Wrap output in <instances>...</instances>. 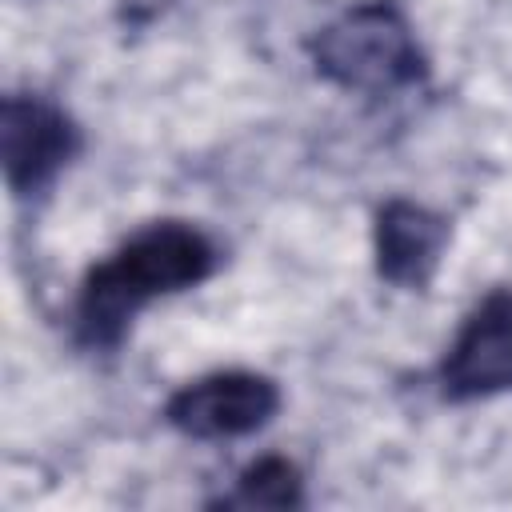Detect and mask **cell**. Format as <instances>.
<instances>
[{
    "label": "cell",
    "mask_w": 512,
    "mask_h": 512,
    "mask_svg": "<svg viewBox=\"0 0 512 512\" xmlns=\"http://www.w3.org/2000/svg\"><path fill=\"white\" fill-rule=\"evenodd\" d=\"M220 264V244L188 220H156L88 268L76 296V336L84 348H116L132 320L164 296L204 284Z\"/></svg>",
    "instance_id": "1"
},
{
    "label": "cell",
    "mask_w": 512,
    "mask_h": 512,
    "mask_svg": "<svg viewBox=\"0 0 512 512\" xmlns=\"http://www.w3.org/2000/svg\"><path fill=\"white\" fill-rule=\"evenodd\" d=\"M316 72L348 92H396L424 76V52L404 12L388 0L356 4L312 40Z\"/></svg>",
    "instance_id": "2"
},
{
    "label": "cell",
    "mask_w": 512,
    "mask_h": 512,
    "mask_svg": "<svg viewBox=\"0 0 512 512\" xmlns=\"http://www.w3.org/2000/svg\"><path fill=\"white\" fill-rule=\"evenodd\" d=\"M280 412V388L264 372H208L188 380L164 404V420L192 440H240Z\"/></svg>",
    "instance_id": "3"
},
{
    "label": "cell",
    "mask_w": 512,
    "mask_h": 512,
    "mask_svg": "<svg viewBox=\"0 0 512 512\" xmlns=\"http://www.w3.org/2000/svg\"><path fill=\"white\" fill-rule=\"evenodd\" d=\"M80 152V132L64 108L44 96H8L0 116L4 180L16 200L44 196L68 160Z\"/></svg>",
    "instance_id": "4"
},
{
    "label": "cell",
    "mask_w": 512,
    "mask_h": 512,
    "mask_svg": "<svg viewBox=\"0 0 512 512\" xmlns=\"http://www.w3.org/2000/svg\"><path fill=\"white\" fill-rule=\"evenodd\" d=\"M436 388L452 404L512 392V288L488 292L468 312L436 364Z\"/></svg>",
    "instance_id": "5"
},
{
    "label": "cell",
    "mask_w": 512,
    "mask_h": 512,
    "mask_svg": "<svg viewBox=\"0 0 512 512\" xmlns=\"http://www.w3.org/2000/svg\"><path fill=\"white\" fill-rule=\"evenodd\" d=\"M448 220L412 200H388L376 216V272L396 288H424L444 256Z\"/></svg>",
    "instance_id": "6"
},
{
    "label": "cell",
    "mask_w": 512,
    "mask_h": 512,
    "mask_svg": "<svg viewBox=\"0 0 512 512\" xmlns=\"http://www.w3.org/2000/svg\"><path fill=\"white\" fill-rule=\"evenodd\" d=\"M300 500H304V480L296 464L280 456H264L252 468H244L236 492L228 496V504H244V508H296Z\"/></svg>",
    "instance_id": "7"
}]
</instances>
